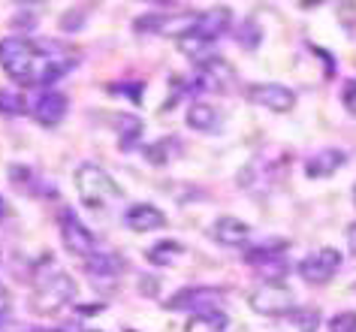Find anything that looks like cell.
<instances>
[{"label": "cell", "mask_w": 356, "mask_h": 332, "mask_svg": "<svg viewBox=\"0 0 356 332\" xmlns=\"http://www.w3.org/2000/svg\"><path fill=\"white\" fill-rule=\"evenodd\" d=\"M0 67L24 88H49L76 67L73 49L58 40L3 37L0 40Z\"/></svg>", "instance_id": "obj_1"}, {"label": "cell", "mask_w": 356, "mask_h": 332, "mask_svg": "<svg viewBox=\"0 0 356 332\" xmlns=\"http://www.w3.org/2000/svg\"><path fill=\"white\" fill-rule=\"evenodd\" d=\"M76 299V281L64 269L51 266L33 275V290H31V311L40 317L64 311L70 302Z\"/></svg>", "instance_id": "obj_2"}, {"label": "cell", "mask_w": 356, "mask_h": 332, "mask_svg": "<svg viewBox=\"0 0 356 332\" xmlns=\"http://www.w3.org/2000/svg\"><path fill=\"white\" fill-rule=\"evenodd\" d=\"M76 193L79 203L91 212H106L124 200V191L115 178L97 164H79L76 169Z\"/></svg>", "instance_id": "obj_3"}, {"label": "cell", "mask_w": 356, "mask_h": 332, "mask_svg": "<svg viewBox=\"0 0 356 332\" xmlns=\"http://www.w3.org/2000/svg\"><path fill=\"white\" fill-rule=\"evenodd\" d=\"M284 166H287V151L266 148L242 169V173H238V184L248 187V191H266L269 184L278 182Z\"/></svg>", "instance_id": "obj_4"}, {"label": "cell", "mask_w": 356, "mask_h": 332, "mask_svg": "<svg viewBox=\"0 0 356 332\" xmlns=\"http://www.w3.org/2000/svg\"><path fill=\"white\" fill-rule=\"evenodd\" d=\"M248 305L263 317H287V314L296 311V296L284 281H263L251 293Z\"/></svg>", "instance_id": "obj_5"}, {"label": "cell", "mask_w": 356, "mask_h": 332, "mask_svg": "<svg viewBox=\"0 0 356 332\" xmlns=\"http://www.w3.org/2000/svg\"><path fill=\"white\" fill-rule=\"evenodd\" d=\"M60 239H64V248L73 257L82 260V263H85V260H91L97 251H100V245H97V236L70 209L60 212Z\"/></svg>", "instance_id": "obj_6"}, {"label": "cell", "mask_w": 356, "mask_h": 332, "mask_svg": "<svg viewBox=\"0 0 356 332\" xmlns=\"http://www.w3.org/2000/svg\"><path fill=\"white\" fill-rule=\"evenodd\" d=\"M341 269V254L335 248H317L305 260H299V275L308 284H329Z\"/></svg>", "instance_id": "obj_7"}, {"label": "cell", "mask_w": 356, "mask_h": 332, "mask_svg": "<svg viewBox=\"0 0 356 332\" xmlns=\"http://www.w3.org/2000/svg\"><path fill=\"white\" fill-rule=\"evenodd\" d=\"M85 272L91 278V284L103 293H112L121 281V272H124V260L112 251H97L91 260H85Z\"/></svg>", "instance_id": "obj_8"}, {"label": "cell", "mask_w": 356, "mask_h": 332, "mask_svg": "<svg viewBox=\"0 0 356 332\" xmlns=\"http://www.w3.org/2000/svg\"><path fill=\"white\" fill-rule=\"evenodd\" d=\"M224 290L218 287H188V290H178L172 299H166L169 311H215V305L220 302Z\"/></svg>", "instance_id": "obj_9"}, {"label": "cell", "mask_w": 356, "mask_h": 332, "mask_svg": "<svg viewBox=\"0 0 356 332\" xmlns=\"http://www.w3.org/2000/svg\"><path fill=\"white\" fill-rule=\"evenodd\" d=\"M284 242L278 245H260V248H254V251H248V263H251L257 272H260L266 281H281L284 272H287V257H284Z\"/></svg>", "instance_id": "obj_10"}, {"label": "cell", "mask_w": 356, "mask_h": 332, "mask_svg": "<svg viewBox=\"0 0 356 332\" xmlns=\"http://www.w3.org/2000/svg\"><path fill=\"white\" fill-rule=\"evenodd\" d=\"M248 100L263 106L269 112H290L296 106V94L284 85H275V82H263V85H254L248 88Z\"/></svg>", "instance_id": "obj_11"}, {"label": "cell", "mask_w": 356, "mask_h": 332, "mask_svg": "<svg viewBox=\"0 0 356 332\" xmlns=\"http://www.w3.org/2000/svg\"><path fill=\"white\" fill-rule=\"evenodd\" d=\"M67 106H70V100L60 91H42L37 100H33L31 115L37 118V124H42V127H58L67 115Z\"/></svg>", "instance_id": "obj_12"}, {"label": "cell", "mask_w": 356, "mask_h": 332, "mask_svg": "<svg viewBox=\"0 0 356 332\" xmlns=\"http://www.w3.org/2000/svg\"><path fill=\"white\" fill-rule=\"evenodd\" d=\"M124 223H127V230H133V232H151V230L163 227L166 214L151 203H136L127 209V214H124Z\"/></svg>", "instance_id": "obj_13"}, {"label": "cell", "mask_w": 356, "mask_h": 332, "mask_svg": "<svg viewBox=\"0 0 356 332\" xmlns=\"http://www.w3.org/2000/svg\"><path fill=\"white\" fill-rule=\"evenodd\" d=\"M211 236H215L220 245H227V248H238V245H245V242L251 239V227H248L245 221L233 218V214H224V218L215 221Z\"/></svg>", "instance_id": "obj_14"}, {"label": "cell", "mask_w": 356, "mask_h": 332, "mask_svg": "<svg viewBox=\"0 0 356 332\" xmlns=\"http://www.w3.org/2000/svg\"><path fill=\"white\" fill-rule=\"evenodd\" d=\"M344 160H347V155H344L341 148L314 151V155L305 160V175H308V178H326V175H332L335 169H341Z\"/></svg>", "instance_id": "obj_15"}, {"label": "cell", "mask_w": 356, "mask_h": 332, "mask_svg": "<svg viewBox=\"0 0 356 332\" xmlns=\"http://www.w3.org/2000/svg\"><path fill=\"white\" fill-rule=\"evenodd\" d=\"M227 28H229V10L227 6H215V10L197 13V31L193 33H200L206 40H218Z\"/></svg>", "instance_id": "obj_16"}, {"label": "cell", "mask_w": 356, "mask_h": 332, "mask_svg": "<svg viewBox=\"0 0 356 332\" xmlns=\"http://www.w3.org/2000/svg\"><path fill=\"white\" fill-rule=\"evenodd\" d=\"M188 124L200 133H218L220 124H224V115L218 112V106L209 103H193L188 109Z\"/></svg>", "instance_id": "obj_17"}, {"label": "cell", "mask_w": 356, "mask_h": 332, "mask_svg": "<svg viewBox=\"0 0 356 332\" xmlns=\"http://www.w3.org/2000/svg\"><path fill=\"white\" fill-rule=\"evenodd\" d=\"M184 332H227V314L224 311H200L188 320Z\"/></svg>", "instance_id": "obj_18"}, {"label": "cell", "mask_w": 356, "mask_h": 332, "mask_svg": "<svg viewBox=\"0 0 356 332\" xmlns=\"http://www.w3.org/2000/svg\"><path fill=\"white\" fill-rule=\"evenodd\" d=\"M211 42L215 40H206V37H200V33H188V37L178 40V49H181L191 61H197V64H206V61L215 58L211 55Z\"/></svg>", "instance_id": "obj_19"}, {"label": "cell", "mask_w": 356, "mask_h": 332, "mask_svg": "<svg viewBox=\"0 0 356 332\" xmlns=\"http://www.w3.org/2000/svg\"><path fill=\"white\" fill-rule=\"evenodd\" d=\"M148 263H154V266H175L178 260L184 257V248L178 245V242H157V245H151L148 248Z\"/></svg>", "instance_id": "obj_20"}, {"label": "cell", "mask_w": 356, "mask_h": 332, "mask_svg": "<svg viewBox=\"0 0 356 332\" xmlns=\"http://www.w3.org/2000/svg\"><path fill=\"white\" fill-rule=\"evenodd\" d=\"M118 133H121V145L127 148V145H133L139 136H142V121L136 118V115H118Z\"/></svg>", "instance_id": "obj_21"}, {"label": "cell", "mask_w": 356, "mask_h": 332, "mask_svg": "<svg viewBox=\"0 0 356 332\" xmlns=\"http://www.w3.org/2000/svg\"><path fill=\"white\" fill-rule=\"evenodd\" d=\"M178 151V142L175 139H160L154 142V145L145 148V157L151 160V164H166V160H172Z\"/></svg>", "instance_id": "obj_22"}, {"label": "cell", "mask_w": 356, "mask_h": 332, "mask_svg": "<svg viewBox=\"0 0 356 332\" xmlns=\"http://www.w3.org/2000/svg\"><path fill=\"white\" fill-rule=\"evenodd\" d=\"M0 112L3 115H24L28 112V100H24L19 91L3 88V91H0Z\"/></svg>", "instance_id": "obj_23"}, {"label": "cell", "mask_w": 356, "mask_h": 332, "mask_svg": "<svg viewBox=\"0 0 356 332\" xmlns=\"http://www.w3.org/2000/svg\"><path fill=\"white\" fill-rule=\"evenodd\" d=\"M293 320H296V329H299V332H317L320 314H317L314 308H305V311H293Z\"/></svg>", "instance_id": "obj_24"}, {"label": "cell", "mask_w": 356, "mask_h": 332, "mask_svg": "<svg viewBox=\"0 0 356 332\" xmlns=\"http://www.w3.org/2000/svg\"><path fill=\"white\" fill-rule=\"evenodd\" d=\"M329 332H356V311H341L329 320Z\"/></svg>", "instance_id": "obj_25"}, {"label": "cell", "mask_w": 356, "mask_h": 332, "mask_svg": "<svg viewBox=\"0 0 356 332\" xmlns=\"http://www.w3.org/2000/svg\"><path fill=\"white\" fill-rule=\"evenodd\" d=\"M10 311H13V299H10V290L0 287V323L10 320Z\"/></svg>", "instance_id": "obj_26"}, {"label": "cell", "mask_w": 356, "mask_h": 332, "mask_svg": "<svg viewBox=\"0 0 356 332\" xmlns=\"http://www.w3.org/2000/svg\"><path fill=\"white\" fill-rule=\"evenodd\" d=\"M347 245H350V251L356 254V223H350V230H347Z\"/></svg>", "instance_id": "obj_27"}, {"label": "cell", "mask_w": 356, "mask_h": 332, "mask_svg": "<svg viewBox=\"0 0 356 332\" xmlns=\"http://www.w3.org/2000/svg\"><path fill=\"white\" fill-rule=\"evenodd\" d=\"M344 97H347V109H353V100H356V85H347Z\"/></svg>", "instance_id": "obj_28"}, {"label": "cell", "mask_w": 356, "mask_h": 332, "mask_svg": "<svg viewBox=\"0 0 356 332\" xmlns=\"http://www.w3.org/2000/svg\"><path fill=\"white\" fill-rule=\"evenodd\" d=\"M0 214H3V200H0Z\"/></svg>", "instance_id": "obj_29"}, {"label": "cell", "mask_w": 356, "mask_h": 332, "mask_svg": "<svg viewBox=\"0 0 356 332\" xmlns=\"http://www.w3.org/2000/svg\"><path fill=\"white\" fill-rule=\"evenodd\" d=\"M353 203H356V187H353Z\"/></svg>", "instance_id": "obj_30"}, {"label": "cell", "mask_w": 356, "mask_h": 332, "mask_svg": "<svg viewBox=\"0 0 356 332\" xmlns=\"http://www.w3.org/2000/svg\"><path fill=\"white\" fill-rule=\"evenodd\" d=\"M85 332H88V329H85Z\"/></svg>", "instance_id": "obj_31"}]
</instances>
